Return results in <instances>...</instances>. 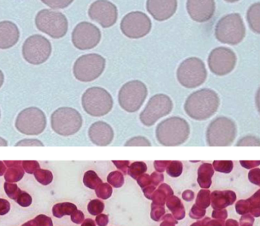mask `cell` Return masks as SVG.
<instances>
[{
    "label": "cell",
    "mask_w": 260,
    "mask_h": 226,
    "mask_svg": "<svg viewBox=\"0 0 260 226\" xmlns=\"http://www.w3.org/2000/svg\"><path fill=\"white\" fill-rule=\"evenodd\" d=\"M0 118H1V110H0Z\"/></svg>",
    "instance_id": "46"
},
{
    "label": "cell",
    "mask_w": 260,
    "mask_h": 226,
    "mask_svg": "<svg viewBox=\"0 0 260 226\" xmlns=\"http://www.w3.org/2000/svg\"><path fill=\"white\" fill-rule=\"evenodd\" d=\"M246 18L251 30L259 34V3L250 6L247 12Z\"/></svg>",
    "instance_id": "23"
},
{
    "label": "cell",
    "mask_w": 260,
    "mask_h": 226,
    "mask_svg": "<svg viewBox=\"0 0 260 226\" xmlns=\"http://www.w3.org/2000/svg\"><path fill=\"white\" fill-rule=\"evenodd\" d=\"M51 127L58 135L70 136L79 131L82 127V115L71 107H60L51 115Z\"/></svg>",
    "instance_id": "7"
},
{
    "label": "cell",
    "mask_w": 260,
    "mask_h": 226,
    "mask_svg": "<svg viewBox=\"0 0 260 226\" xmlns=\"http://www.w3.org/2000/svg\"><path fill=\"white\" fill-rule=\"evenodd\" d=\"M51 53V43L47 38L40 34L29 36L22 47L24 59L32 65L43 64L49 59Z\"/></svg>",
    "instance_id": "12"
},
{
    "label": "cell",
    "mask_w": 260,
    "mask_h": 226,
    "mask_svg": "<svg viewBox=\"0 0 260 226\" xmlns=\"http://www.w3.org/2000/svg\"><path fill=\"white\" fill-rule=\"evenodd\" d=\"M259 169L256 168L251 170L248 174L249 180L252 183L258 186L259 185Z\"/></svg>",
    "instance_id": "36"
},
{
    "label": "cell",
    "mask_w": 260,
    "mask_h": 226,
    "mask_svg": "<svg viewBox=\"0 0 260 226\" xmlns=\"http://www.w3.org/2000/svg\"><path fill=\"white\" fill-rule=\"evenodd\" d=\"M4 79H5V78H4L3 71L0 69V88H2V86H3Z\"/></svg>",
    "instance_id": "42"
},
{
    "label": "cell",
    "mask_w": 260,
    "mask_h": 226,
    "mask_svg": "<svg viewBox=\"0 0 260 226\" xmlns=\"http://www.w3.org/2000/svg\"><path fill=\"white\" fill-rule=\"evenodd\" d=\"M84 181L86 186L93 188L98 182H101V179L93 171H88L85 173Z\"/></svg>",
    "instance_id": "31"
},
{
    "label": "cell",
    "mask_w": 260,
    "mask_h": 226,
    "mask_svg": "<svg viewBox=\"0 0 260 226\" xmlns=\"http://www.w3.org/2000/svg\"><path fill=\"white\" fill-rule=\"evenodd\" d=\"M148 95L146 85L139 80H133L124 84L118 95L119 105L128 112L140 109Z\"/></svg>",
    "instance_id": "10"
},
{
    "label": "cell",
    "mask_w": 260,
    "mask_h": 226,
    "mask_svg": "<svg viewBox=\"0 0 260 226\" xmlns=\"http://www.w3.org/2000/svg\"><path fill=\"white\" fill-rule=\"evenodd\" d=\"M170 161H155L154 166L158 173H162L167 169Z\"/></svg>",
    "instance_id": "37"
},
{
    "label": "cell",
    "mask_w": 260,
    "mask_h": 226,
    "mask_svg": "<svg viewBox=\"0 0 260 226\" xmlns=\"http://www.w3.org/2000/svg\"><path fill=\"white\" fill-rule=\"evenodd\" d=\"M22 166L26 172L28 173H34L39 168V164L37 161H23L22 162Z\"/></svg>",
    "instance_id": "35"
},
{
    "label": "cell",
    "mask_w": 260,
    "mask_h": 226,
    "mask_svg": "<svg viewBox=\"0 0 260 226\" xmlns=\"http://www.w3.org/2000/svg\"><path fill=\"white\" fill-rule=\"evenodd\" d=\"M240 163L242 167L248 169L259 166L260 164L259 161H240Z\"/></svg>",
    "instance_id": "40"
},
{
    "label": "cell",
    "mask_w": 260,
    "mask_h": 226,
    "mask_svg": "<svg viewBox=\"0 0 260 226\" xmlns=\"http://www.w3.org/2000/svg\"><path fill=\"white\" fill-rule=\"evenodd\" d=\"M220 106L217 93L211 89L195 91L187 97L184 105L185 112L196 121L207 120L217 112Z\"/></svg>",
    "instance_id": "1"
},
{
    "label": "cell",
    "mask_w": 260,
    "mask_h": 226,
    "mask_svg": "<svg viewBox=\"0 0 260 226\" xmlns=\"http://www.w3.org/2000/svg\"><path fill=\"white\" fill-rule=\"evenodd\" d=\"M112 162L118 169L123 171L124 174L126 173L130 165L129 161H112Z\"/></svg>",
    "instance_id": "38"
},
{
    "label": "cell",
    "mask_w": 260,
    "mask_h": 226,
    "mask_svg": "<svg viewBox=\"0 0 260 226\" xmlns=\"http://www.w3.org/2000/svg\"><path fill=\"white\" fill-rule=\"evenodd\" d=\"M216 39L219 42L229 45L241 43L246 35V27L239 14H231L222 17L216 25Z\"/></svg>",
    "instance_id": "3"
},
{
    "label": "cell",
    "mask_w": 260,
    "mask_h": 226,
    "mask_svg": "<svg viewBox=\"0 0 260 226\" xmlns=\"http://www.w3.org/2000/svg\"><path fill=\"white\" fill-rule=\"evenodd\" d=\"M46 6L49 8L59 10L69 7L74 2V0H41Z\"/></svg>",
    "instance_id": "28"
},
{
    "label": "cell",
    "mask_w": 260,
    "mask_h": 226,
    "mask_svg": "<svg viewBox=\"0 0 260 226\" xmlns=\"http://www.w3.org/2000/svg\"><path fill=\"white\" fill-rule=\"evenodd\" d=\"M15 125L21 134L28 136L39 135L47 127V117L40 108L32 106L19 113Z\"/></svg>",
    "instance_id": "11"
},
{
    "label": "cell",
    "mask_w": 260,
    "mask_h": 226,
    "mask_svg": "<svg viewBox=\"0 0 260 226\" xmlns=\"http://www.w3.org/2000/svg\"><path fill=\"white\" fill-rule=\"evenodd\" d=\"M237 135L235 122L225 117H220L212 121L207 128L206 138L209 146H229L233 144Z\"/></svg>",
    "instance_id": "4"
},
{
    "label": "cell",
    "mask_w": 260,
    "mask_h": 226,
    "mask_svg": "<svg viewBox=\"0 0 260 226\" xmlns=\"http://www.w3.org/2000/svg\"><path fill=\"white\" fill-rule=\"evenodd\" d=\"M151 29V20L147 15L141 12L129 13L121 22L122 32L130 39L143 38L149 33Z\"/></svg>",
    "instance_id": "14"
},
{
    "label": "cell",
    "mask_w": 260,
    "mask_h": 226,
    "mask_svg": "<svg viewBox=\"0 0 260 226\" xmlns=\"http://www.w3.org/2000/svg\"><path fill=\"white\" fill-rule=\"evenodd\" d=\"M4 163L10 168L6 173V179L18 181L21 179L24 174L21 167V161H4Z\"/></svg>",
    "instance_id": "24"
},
{
    "label": "cell",
    "mask_w": 260,
    "mask_h": 226,
    "mask_svg": "<svg viewBox=\"0 0 260 226\" xmlns=\"http://www.w3.org/2000/svg\"><path fill=\"white\" fill-rule=\"evenodd\" d=\"M20 32L15 23L9 21L0 22V49L14 47L18 42Z\"/></svg>",
    "instance_id": "21"
},
{
    "label": "cell",
    "mask_w": 260,
    "mask_h": 226,
    "mask_svg": "<svg viewBox=\"0 0 260 226\" xmlns=\"http://www.w3.org/2000/svg\"><path fill=\"white\" fill-rule=\"evenodd\" d=\"M88 15L91 20L102 27L109 28L117 22L118 11L114 4L108 0H98L89 7Z\"/></svg>",
    "instance_id": "17"
},
{
    "label": "cell",
    "mask_w": 260,
    "mask_h": 226,
    "mask_svg": "<svg viewBox=\"0 0 260 226\" xmlns=\"http://www.w3.org/2000/svg\"><path fill=\"white\" fill-rule=\"evenodd\" d=\"M6 170V166L4 163L0 162V175H3L4 171Z\"/></svg>",
    "instance_id": "44"
},
{
    "label": "cell",
    "mask_w": 260,
    "mask_h": 226,
    "mask_svg": "<svg viewBox=\"0 0 260 226\" xmlns=\"http://www.w3.org/2000/svg\"><path fill=\"white\" fill-rule=\"evenodd\" d=\"M85 111L91 116L104 117L112 109L113 99L108 91L100 87L87 89L82 97Z\"/></svg>",
    "instance_id": "5"
},
{
    "label": "cell",
    "mask_w": 260,
    "mask_h": 226,
    "mask_svg": "<svg viewBox=\"0 0 260 226\" xmlns=\"http://www.w3.org/2000/svg\"><path fill=\"white\" fill-rule=\"evenodd\" d=\"M37 179L41 183L47 184L50 183L52 180V175L51 171L45 170V169H38L35 173Z\"/></svg>",
    "instance_id": "30"
},
{
    "label": "cell",
    "mask_w": 260,
    "mask_h": 226,
    "mask_svg": "<svg viewBox=\"0 0 260 226\" xmlns=\"http://www.w3.org/2000/svg\"><path fill=\"white\" fill-rule=\"evenodd\" d=\"M186 7L190 17L198 23L209 21L216 10L215 0H187Z\"/></svg>",
    "instance_id": "18"
},
{
    "label": "cell",
    "mask_w": 260,
    "mask_h": 226,
    "mask_svg": "<svg viewBox=\"0 0 260 226\" xmlns=\"http://www.w3.org/2000/svg\"><path fill=\"white\" fill-rule=\"evenodd\" d=\"M167 171L168 175L172 177H178L181 175L183 171V164L179 161H170Z\"/></svg>",
    "instance_id": "27"
},
{
    "label": "cell",
    "mask_w": 260,
    "mask_h": 226,
    "mask_svg": "<svg viewBox=\"0 0 260 226\" xmlns=\"http://www.w3.org/2000/svg\"><path fill=\"white\" fill-rule=\"evenodd\" d=\"M214 193H215V195H217V196L220 198V200H222L221 195H220V191H215V192ZM221 203L222 205H223L222 206V208L226 207V206L229 205V204L228 203H226V201H220L218 202V204H219L220 205H221Z\"/></svg>",
    "instance_id": "41"
},
{
    "label": "cell",
    "mask_w": 260,
    "mask_h": 226,
    "mask_svg": "<svg viewBox=\"0 0 260 226\" xmlns=\"http://www.w3.org/2000/svg\"><path fill=\"white\" fill-rule=\"evenodd\" d=\"M146 170H147V166L145 163L137 162L133 163L128 167V173L133 179H137L138 177L145 173Z\"/></svg>",
    "instance_id": "25"
},
{
    "label": "cell",
    "mask_w": 260,
    "mask_h": 226,
    "mask_svg": "<svg viewBox=\"0 0 260 226\" xmlns=\"http://www.w3.org/2000/svg\"><path fill=\"white\" fill-rule=\"evenodd\" d=\"M36 24L37 29L56 39L64 37L69 29L67 17L56 11H40L36 17Z\"/></svg>",
    "instance_id": "8"
},
{
    "label": "cell",
    "mask_w": 260,
    "mask_h": 226,
    "mask_svg": "<svg viewBox=\"0 0 260 226\" xmlns=\"http://www.w3.org/2000/svg\"><path fill=\"white\" fill-rule=\"evenodd\" d=\"M224 1L229 2V3H235V2H239L240 0H224Z\"/></svg>",
    "instance_id": "45"
},
{
    "label": "cell",
    "mask_w": 260,
    "mask_h": 226,
    "mask_svg": "<svg viewBox=\"0 0 260 226\" xmlns=\"http://www.w3.org/2000/svg\"><path fill=\"white\" fill-rule=\"evenodd\" d=\"M151 177L152 184L154 186H158L161 182L164 181L163 174L158 172H154L150 175Z\"/></svg>",
    "instance_id": "39"
},
{
    "label": "cell",
    "mask_w": 260,
    "mask_h": 226,
    "mask_svg": "<svg viewBox=\"0 0 260 226\" xmlns=\"http://www.w3.org/2000/svg\"><path fill=\"white\" fill-rule=\"evenodd\" d=\"M15 146H44L43 143L37 139H24L19 141Z\"/></svg>",
    "instance_id": "34"
},
{
    "label": "cell",
    "mask_w": 260,
    "mask_h": 226,
    "mask_svg": "<svg viewBox=\"0 0 260 226\" xmlns=\"http://www.w3.org/2000/svg\"><path fill=\"white\" fill-rule=\"evenodd\" d=\"M258 138L253 136H247L240 139L237 143V146H259Z\"/></svg>",
    "instance_id": "32"
},
{
    "label": "cell",
    "mask_w": 260,
    "mask_h": 226,
    "mask_svg": "<svg viewBox=\"0 0 260 226\" xmlns=\"http://www.w3.org/2000/svg\"><path fill=\"white\" fill-rule=\"evenodd\" d=\"M108 181L113 185L119 187L123 185L124 182L123 175L119 171H113L108 176Z\"/></svg>",
    "instance_id": "33"
},
{
    "label": "cell",
    "mask_w": 260,
    "mask_h": 226,
    "mask_svg": "<svg viewBox=\"0 0 260 226\" xmlns=\"http://www.w3.org/2000/svg\"><path fill=\"white\" fill-rule=\"evenodd\" d=\"M207 78L205 63L196 57L183 61L177 70L179 83L186 88L194 89L202 86L206 81Z\"/></svg>",
    "instance_id": "6"
},
{
    "label": "cell",
    "mask_w": 260,
    "mask_h": 226,
    "mask_svg": "<svg viewBox=\"0 0 260 226\" xmlns=\"http://www.w3.org/2000/svg\"><path fill=\"white\" fill-rule=\"evenodd\" d=\"M150 141L143 136L133 137L124 143V146H151Z\"/></svg>",
    "instance_id": "29"
},
{
    "label": "cell",
    "mask_w": 260,
    "mask_h": 226,
    "mask_svg": "<svg viewBox=\"0 0 260 226\" xmlns=\"http://www.w3.org/2000/svg\"><path fill=\"white\" fill-rule=\"evenodd\" d=\"M172 108L173 102L169 96L165 94L155 95L140 115V120L146 127H152L159 119L169 115Z\"/></svg>",
    "instance_id": "13"
},
{
    "label": "cell",
    "mask_w": 260,
    "mask_h": 226,
    "mask_svg": "<svg viewBox=\"0 0 260 226\" xmlns=\"http://www.w3.org/2000/svg\"><path fill=\"white\" fill-rule=\"evenodd\" d=\"M100 30L92 23L82 22L74 28L72 41L76 49L87 51L97 47L101 41Z\"/></svg>",
    "instance_id": "16"
},
{
    "label": "cell",
    "mask_w": 260,
    "mask_h": 226,
    "mask_svg": "<svg viewBox=\"0 0 260 226\" xmlns=\"http://www.w3.org/2000/svg\"><path fill=\"white\" fill-rule=\"evenodd\" d=\"M237 62L235 52L226 47L216 48L211 52L208 58L210 70L218 76L230 73L235 69Z\"/></svg>",
    "instance_id": "15"
},
{
    "label": "cell",
    "mask_w": 260,
    "mask_h": 226,
    "mask_svg": "<svg viewBox=\"0 0 260 226\" xmlns=\"http://www.w3.org/2000/svg\"><path fill=\"white\" fill-rule=\"evenodd\" d=\"M213 167L218 172L230 173L233 171L234 164L232 161H214Z\"/></svg>",
    "instance_id": "26"
},
{
    "label": "cell",
    "mask_w": 260,
    "mask_h": 226,
    "mask_svg": "<svg viewBox=\"0 0 260 226\" xmlns=\"http://www.w3.org/2000/svg\"><path fill=\"white\" fill-rule=\"evenodd\" d=\"M106 65V59L100 54H85L74 63V75L80 82H93L102 74Z\"/></svg>",
    "instance_id": "9"
},
{
    "label": "cell",
    "mask_w": 260,
    "mask_h": 226,
    "mask_svg": "<svg viewBox=\"0 0 260 226\" xmlns=\"http://www.w3.org/2000/svg\"><path fill=\"white\" fill-rule=\"evenodd\" d=\"M213 165L205 163L198 169V183L202 188L208 189L212 183V177L214 175Z\"/></svg>",
    "instance_id": "22"
},
{
    "label": "cell",
    "mask_w": 260,
    "mask_h": 226,
    "mask_svg": "<svg viewBox=\"0 0 260 226\" xmlns=\"http://www.w3.org/2000/svg\"><path fill=\"white\" fill-rule=\"evenodd\" d=\"M8 141L3 138H2V137H0V146H8Z\"/></svg>",
    "instance_id": "43"
},
{
    "label": "cell",
    "mask_w": 260,
    "mask_h": 226,
    "mask_svg": "<svg viewBox=\"0 0 260 226\" xmlns=\"http://www.w3.org/2000/svg\"><path fill=\"white\" fill-rule=\"evenodd\" d=\"M178 8L177 0H147L146 10L155 20L164 21L171 18Z\"/></svg>",
    "instance_id": "19"
},
{
    "label": "cell",
    "mask_w": 260,
    "mask_h": 226,
    "mask_svg": "<svg viewBox=\"0 0 260 226\" xmlns=\"http://www.w3.org/2000/svg\"><path fill=\"white\" fill-rule=\"evenodd\" d=\"M88 135L94 144L98 146H107L112 142L114 132L109 124L104 121H98L89 128Z\"/></svg>",
    "instance_id": "20"
},
{
    "label": "cell",
    "mask_w": 260,
    "mask_h": 226,
    "mask_svg": "<svg viewBox=\"0 0 260 226\" xmlns=\"http://www.w3.org/2000/svg\"><path fill=\"white\" fill-rule=\"evenodd\" d=\"M190 127L181 117H172L157 126L156 136L158 142L165 146H178L189 138Z\"/></svg>",
    "instance_id": "2"
}]
</instances>
